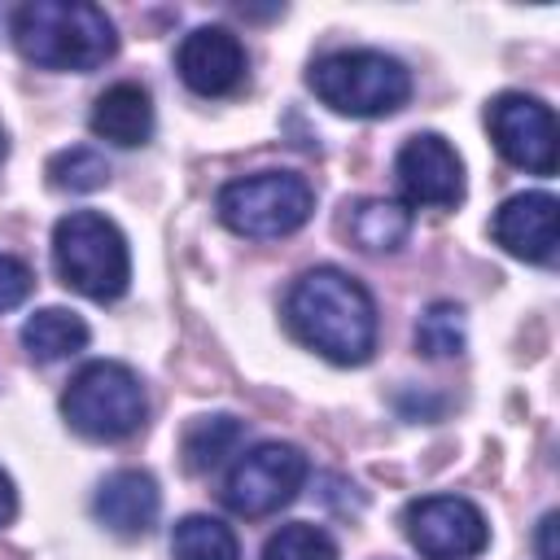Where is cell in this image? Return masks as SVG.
I'll return each mask as SVG.
<instances>
[{"instance_id": "6da1fadb", "label": "cell", "mask_w": 560, "mask_h": 560, "mask_svg": "<svg viewBox=\"0 0 560 560\" xmlns=\"http://www.w3.org/2000/svg\"><path fill=\"white\" fill-rule=\"evenodd\" d=\"M289 332L328 363L359 368L376 350V302L341 267H311L284 293Z\"/></svg>"}, {"instance_id": "7a4b0ae2", "label": "cell", "mask_w": 560, "mask_h": 560, "mask_svg": "<svg viewBox=\"0 0 560 560\" xmlns=\"http://www.w3.org/2000/svg\"><path fill=\"white\" fill-rule=\"evenodd\" d=\"M13 44L31 66L88 74L118 52V31L88 0H26L13 13Z\"/></svg>"}, {"instance_id": "3957f363", "label": "cell", "mask_w": 560, "mask_h": 560, "mask_svg": "<svg viewBox=\"0 0 560 560\" xmlns=\"http://www.w3.org/2000/svg\"><path fill=\"white\" fill-rule=\"evenodd\" d=\"M306 88L346 118H389L411 101V70L376 48H337L306 70Z\"/></svg>"}, {"instance_id": "277c9868", "label": "cell", "mask_w": 560, "mask_h": 560, "mask_svg": "<svg viewBox=\"0 0 560 560\" xmlns=\"http://www.w3.org/2000/svg\"><path fill=\"white\" fill-rule=\"evenodd\" d=\"M57 280L92 302H114L131 284V249L114 219L96 210H70L52 228Z\"/></svg>"}, {"instance_id": "5b68a950", "label": "cell", "mask_w": 560, "mask_h": 560, "mask_svg": "<svg viewBox=\"0 0 560 560\" xmlns=\"http://www.w3.org/2000/svg\"><path fill=\"white\" fill-rule=\"evenodd\" d=\"M61 416L88 442H122L144 429L149 398H144L140 376L127 363L92 359L70 376L61 394Z\"/></svg>"}, {"instance_id": "8992f818", "label": "cell", "mask_w": 560, "mask_h": 560, "mask_svg": "<svg viewBox=\"0 0 560 560\" xmlns=\"http://www.w3.org/2000/svg\"><path fill=\"white\" fill-rule=\"evenodd\" d=\"M214 210L228 232L249 236V241H276V236L298 232L311 219L315 192L293 171H258V175L223 184L214 197Z\"/></svg>"}, {"instance_id": "52a82bcc", "label": "cell", "mask_w": 560, "mask_h": 560, "mask_svg": "<svg viewBox=\"0 0 560 560\" xmlns=\"http://www.w3.org/2000/svg\"><path fill=\"white\" fill-rule=\"evenodd\" d=\"M306 472L311 464L293 442H258L232 459L223 477V503L249 521L271 516L298 499V490L306 486Z\"/></svg>"}, {"instance_id": "ba28073f", "label": "cell", "mask_w": 560, "mask_h": 560, "mask_svg": "<svg viewBox=\"0 0 560 560\" xmlns=\"http://www.w3.org/2000/svg\"><path fill=\"white\" fill-rule=\"evenodd\" d=\"M407 542L424 560H472L490 542V525L477 503L459 494H424L402 508Z\"/></svg>"}, {"instance_id": "9c48e42d", "label": "cell", "mask_w": 560, "mask_h": 560, "mask_svg": "<svg viewBox=\"0 0 560 560\" xmlns=\"http://www.w3.org/2000/svg\"><path fill=\"white\" fill-rule=\"evenodd\" d=\"M486 127L494 149L529 171V175H556V114L538 96L503 92L486 105Z\"/></svg>"}, {"instance_id": "30bf717a", "label": "cell", "mask_w": 560, "mask_h": 560, "mask_svg": "<svg viewBox=\"0 0 560 560\" xmlns=\"http://www.w3.org/2000/svg\"><path fill=\"white\" fill-rule=\"evenodd\" d=\"M394 175H398V188L411 206L451 210L464 201V162L451 149V140L438 131L411 136L394 158Z\"/></svg>"}, {"instance_id": "8fae6325", "label": "cell", "mask_w": 560, "mask_h": 560, "mask_svg": "<svg viewBox=\"0 0 560 560\" xmlns=\"http://www.w3.org/2000/svg\"><path fill=\"white\" fill-rule=\"evenodd\" d=\"M175 70L197 96H232L245 83V48L228 26H197L179 39Z\"/></svg>"}, {"instance_id": "7c38bea8", "label": "cell", "mask_w": 560, "mask_h": 560, "mask_svg": "<svg viewBox=\"0 0 560 560\" xmlns=\"http://www.w3.org/2000/svg\"><path fill=\"white\" fill-rule=\"evenodd\" d=\"M162 490L144 468H118L96 486L92 516L118 538H144L158 525Z\"/></svg>"}, {"instance_id": "4fadbf2b", "label": "cell", "mask_w": 560, "mask_h": 560, "mask_svg": "<svg viewBox=\"0 0 560 560\" xmlns=\"http://www.w3.org/2000/svg\"><path fill=\"white\" fill-rule=\"evenodd\" d=\"M490 236L525 262H551L556 258V197L551 192H516L508 197L494 219Z\"/></svg>"}, {"instance_id": "5bb4252c", "label": "cell", "mask_w": 560, "mask_h": 560, "mask_svg": "<svg viewBox=\"0 0 560 560\" xmlns=\"http://www.w3.org/2000/svg\"><path fill=\"white\" fill-rule=\"evenodd\" d=\"M92 136L118 144V149H136L153 136V101L140 83L122 79V83H109L96 105H92Z\"/></svg>"}, {"instance_id": "9a60e30c", "label": "cell", "mask_w": 560, "mask_h": 560, "mask_svg": "<svg viewBox=\"0 0 560 560\" xmlns=\"http://www.w3.org/2000/svg\"><path fill=\"white\" fill-rule=\"evenodd\" d=\"M341 228L363 254H394L411 236V210L398 201H385V197H363V201L346 206Z\"/></svg>"}, {"instance_id": "2e32d148", "label": "cell", "mask_w": 560, "mask_h": 560, "mask_svg": "<svg viewBox=\"0 0 560 560\" xmlns=\"http://www.w3.org/2000/svg\"><path fill=\"white\" fill-rule=\"evenodd\" d=\"M22 346L35 363H57L88 346V324L66 306H44L22 324Z\"/></svg>"}, {"instance_id": "e0dca14e", "label": "cell", "mask_w": 560, "mask_h": 560, "mask_svg": "<svg viewBox=\"0 0 560 560\" xmlns=\"http://www.w3.org/2000/svg\"><path fill=\"white\" fill-rule=\"evenodd\" d=\"M241 442H245V424H241L236 416H197V420L184 429L179 455H184V468H188V472H210V468H219L228 455H236Z\"/></svg>"}, {"instance_id": "ac0fdd59", "label": "cell", "mask_w": 560, "mask_h": 560, "mask_svg": "<svg viewBox=\"0 0 560 560\" xmlns=\"http://www.w3.org/2000/svg\"><path fill=\"white\" fill-rule=\"evenodd\" d=\"M171 556L175 560H241V542H236L232 525H223L219 516L192 512V516L175 521Z\"/></svg>"}, {"instance_id": "d6986e66", "label": "cell", "mask_w": 560, "mask_h": 560, "mask_svg": "<svg viewBox=\"0 0 560 560\" xmlns=\"http://www.w3.org/2000/svg\"><path fill=\"white\" fill-rule=\"evenodd\" d=\"M468 332H464V311L455 302H433L424 306L420 324H416V350L429 359H455L464 350Z\"/></svg>"}, {"instance_id": "ffe728a7", "label": "cell", "mask_w": 560, "mask_h": 560, "mask_svg": "<svg viewBox=\"0 0 560 560\" xmlns=\"http://www.w3.org/2000/svg\"><path fill=\"white\" fill-rule=\"evenodd\" d=\"M105 179H109V162L88 144H74L48 158V184L61 192H96L105 188Z\"/></svg>"}, {"instance_id": "44dd1931", "label": "cell", "mask_w": 560, "mask_h": 560, "mask_svg": "<svg viewBox=\"0 0 560 560\" xmlns=\"http://www.w3.org/2000/svg\"><path fill=\"white\" fill-rule=\"evenodd\" d=\"M262 560H337V542L319 525L293 521V525H280L267 538Z\"/></svg>"}, {"instance_id": "7402d4cb", "label": "cell", "mask_w": 560, "mask_h": 560, "mask_svg": "<svg viewBox=\"0 0 560 560\" xmlns=\"http://www.w3.org/2000/svg\"><path fill=\"white\" fill-rule=\"evenodd\" d=\"M31 289H35L31 267L22 258H13V254H0V315L13 311V306H22L31 298Z\"/></svg>"}, {"instance_id": "603a6c76", "label": "cell", "mask_w": 560, "mask_h": 560, "mask_svg": "<svg viewBox=\"0 0 560 560\" xmlns=\"http://www.w3.org/2000/svg\"><path fill=\"white\" fill-rule=\"evenodd\" d=\"M538 556L542 560H560V551H556V512H547L538 521Z\"/></svg>"}, {"instance_id": "cb8c5ba5", "label": "cell", "mask_w": 560, "mask_h": 560, "mask_svg": "<svg viewBox=\"0 0 560 560\" xmlns=\"http://www.w3.org/2000/svg\"><path fill=\"white\" fill-rule=\"evenodd\" d=\"M13 512H18V490H13L9 472L0 468V525H9V521H13Z\"/></svg>"}, {"instance_id": "d4e9b609", "label": "cell", "mask_w": 560, "mask_h": 560, "mask_svg": "<svg viewBox=\"0 0 560 560\" xmlns=\"http://www.w3.org/2000/svg\"><path fill=\"white\" fill-rule=\"evenodd\" d=\"M4 153H9V140H4V127H0V162H4Z\"/></svg>"}]
</instances>
